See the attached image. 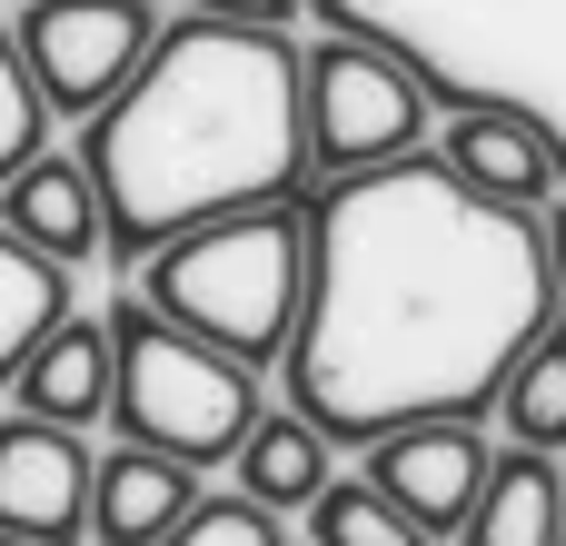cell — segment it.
Masks as SVG:
<instances>
[{
    "label": "cell",
    "mask_w": 566,
    "mask_h": 546,
    "mask_svg": "<svg viewBox=\"0 0 566 546\" xmlns=\"http://www.w3.org/2000/svg\"><path fill=\"white\" fill-rule=\"evenodd\" d=\"M298 219L308 288L289 328V418L328 448H378L438 418L478 428L507 368L566 318L537 209L458 189L438 149L318 179Z\"/></svg>",
    "instance_id": "6da1fadb"
},
{
    "label": "cell",
    "mask_w": 566,
    "mask_h": 546,
    "mask_svg": "<svg viewBox=\"0 0 566 546\" xmlns=\"http://www.w3.org/2000/svg\"><path fill=\"white\" fill-rule=\"evenodd\" d=\"M80 179L99 209V259H149L159 239L269 209L308 189L298 40L239 20H159L149 60L109 109H90Z\"/></svg>",
    "instance_id": "7a4b0ae2"
},
{
    "label": "cell",
    "mask_w": 566,
    "mask_h": 546,
    "mask_svg": "<svg viewBox=\"0 0 566 546\" xmlns=\"http://www.w3.org/2000/svg\"><path fill=\"white\" fill-rule=\"evenodd\" d=\"M139 308L239 368H269L289 358V328H298V288H308V219L298 199H269V209H229V219H199L179 239H159L139 259Z\"/></svg>",
    "instance_id": "3957f363"
},
{
    "label": "cell",
    "mask_w": 566,
    "mask_h": 546,
    "mask_svg": "<svg viewBox=\"0 0 566 546\" xmlns=\"http://www.w3.org/2000/svg\"><path fill=\"white\" fill-rule=\"evenodd\" d=\"M99 338H109V408L99 418H119V448H149L189 477L239 458V438L259 428V368L159 328L139 298H119L99 318Z\"/></svg>",
    "instance_id": "277c9868"
},
{
    "label": "cell",
    "mask_w": 566,
    "mask_h": 546,
    "mask_svg": "<svg viewBox=\"0 0 566 546\" xmlns=\"http://www.w3.org/2000/svg\"><path fill=\"white\" fill-rule=\"evenodd\" d=\"M298 119H308V179H348V169H388L428 149V90L378 40L298 50Z\"/></svg>",
    "instance_id": "5b68a950"
},
{
    "label": "cell",
    "mask_w": 566,
    "mask_h": 546,
    "mask_svg": "<svg viewBox=\"0 0 566 546\" xmlns=\"http://www.w3.org/2000/svg\"><path fill=\"white\" fill-rule=\"evenodd\" d=\"M159 40V10L149 0H30L10 20V50L40 90V109H109L129 90V70L149 60Z\"/></svg>",
    "instance_id": "8992f818"
},
{
    "label": "cell",
    "mask_w": 566,
    "mask_h": 546,
    "mask_svg": "<svg viewBox=\"0 0 566 546\" xmlns=\"http://www.w3.org/2000/svg\"><path fill=\"white\" fill-rule=\"evenodd\" d=\"M488 438L468 428V418H438V428H398V438H378L368 448V487L418 527V537H458L468 527V507H478V487H488Z\"/></svg>",
    "instance_id": "52a82bcc"
},
{
    "label": "cell",
    "mask_w": 566,
    "mask_h": 546,
    "mask_svg": "<svg viewBox=\"0 0 566 546\" xmlns=\"http://www.w3.org/2000/svg\"><path fill=\"white\" fill-rule=\"evenodd\" d=\"M80 507H90V438L80 428L10 418L0 428V537L80 546Z\"/></svg>",
    "instance_id": "ba28073f"
},
{
    "label": "cell",
    "mask_w": 566,
    "mask_h": 546,
    "mask_svg": "<svg viewBox=\"0 0 566 546\" xmlns=\"http://www.w3.org/2000/svg\"><path fill=\"white\" fill-rule=\"evenodd\" d=\"M199 507V477L149 458V448H119V458H90V507H80V546H159L179 517Z\"/></svg>",
    "instance_id": "9c48e42d"
},
{
    "label": "cell",
    "mask_w": 566,
    "mask_h": 546,
    "mask_svg": "<svg viewBox=\"0 0 566 546\" xmlns=\"http://www.w3.org/2000/svg\"><path fill=\"white\" fill-rule=\"evenodd\" d=\"M438 169L478 199H507V209H537L557 189V149L517 119V109H458L438 129Z\"/></svg>",
    "instance_id": "30bf717a"
},
{
    "label": "cell",
    "mask_w": 566,
    "mask_h": 546,
    "mask_svg": "<svg viewBox=\"0 0 566 546\" xmlns=\"http://www.w3.org/2000/svg\"><path fill=\"white\" fill-rule=\"evenodd\" d=\"M0 229L20 239V249H40L50 269H80V259H99V209H90V179H80V159H20L10 179H0Z\"/></svg>",
    "instance_id": "8fae6325"
},
{
    "label": "cell",
    "mask_w": 566,
    "mask_h": 546,
    "mask_svg": "<svg viewBox=\"0 0 566 546\" xmlns=\"http://www.w3.org/2000/svg\"><path fill=\"white\" fill-rule=\"evenodd\" d=\"M20 418H40V428H90L99 408H109V338H99V318H60L30 358H20Z\"/></svg>",
    "instance_id": "7c38bea8"
},
{
    "label": "cell",
    "mask_w": 566,
    "mask_h": 546,
    "mask_svg": "<svg viewBox=\"0 0 566 546\" xmlns=\"http://www.w3.org/2000/svg\"><path fill=\"white\" fill-rule=\"evenodd\" d=\"M557 468L547 458H527V448H497L488 458V487H478V507H468V527L458 546H557Z\"/></svg>",
    "instance_id": "4fadbf2b"
},
{
    "label": "cell",
    "mask_w": 566,
    "mask_h": 546,
    "mask_svg": "<svg viewBox=\"0 0 566 546\" xmlns=\"http://www.w3.org/2000/svg\"><path fill=\"white\" fill-rule=\"evenodd\" d=\"M229 468H239V497L279 517V507H308V497L328 487V438H318L308 418H289V408H279V418L259 408V428L239 438Z\"/></svg>",
    "instance_id": "5bb4252c"
},
{
    "label": "cell",
    "mask_w": 566,
    "mask_h": 546,
    "mask_svg": "<svg viewBox=\"0 0 566 546\" xmlns=\"http://www.w3.org/2000/svg\"><path fill=\"white\" fill-rule=\"evenodd\" d=\"M60 318H70V269H50L40 249H20V239L0 229V388L20 378V358H30Z\"/></svg>",
    "instance_id": "9a60e30c"
},
{
    "label": "cell",
    "mask_w": 566,
    "mask_h": 546,
    "mask_svg": "<svg viewBox=\"0 0 566 546\" xmlns=\"http://www.w3.org/2000/svg\"><path fill=\"white\" fill-rule=\"evenodd\" d=\"M488 418H497L507 448H527V458L566 448V328H547V338L507 368V388L488 398Z\"/></svg>",
    "instance_id": "2e32d148"
},
{
    "label": "cell",
    "mask_w": 566,
    "mask_h": 546,
    "mask_svg": "<svg viewBox=\"0 0 566 546\" xmlns=\"http://www.w3.org/2000/svg\"><path fill=\"white\" fill-rule=\"evenodd\" d=\"M308 537H318V546H428L378 487H368V477H328V487L308 497Z\"/></svg>",
    "instance_id": "e0dca14e"
},
{
    "label": "cell",
    "mask_w": 566,
    "mask_h": 546,
    "mask_svg": "<svg viewBox=\"0 0 566 546\" xmlns=\"http://www.w3.org/2000/svg\"><path fill=\"white\" fill-rule=\"evenodd\" d=\"M40 129H50V109H40L20 50H10V30H0V179H10L20 159H40Z\"/></svg>",
    "instance_id": "ac0fdd59"
},
{
    "label": "cell",
    "mask_w": 566,
    "mask_h": 546,
    "mask_svg": "<svg viewBox=\"0 0 566 546\" xmlns=\"http://www.w3.org/2000/svg\"><path fill=\"white\" fill-rule=\"evenodd\" d=\"M159 546H279V517L249 507V497H199Z\"/></svg>",
    "instance_id": "d6986e66"
},
{
    "label": "cell",
    "mask_w": 566,
    "mask_h": 546,
    "mask_svg": "<svg viewBox=\"0 0 566 546\" xmlns=\"http://www.w3.org/2000/svg\"><path fill=\"white\" fill-rule=\"evenodd\" d=\"M199 20H239V30H289L298 20V0H189Z\"/></svg>",
    "instance_id": "ffe728a7"
},
{
    "label": "cell",
    "mask_w": 566,
    "mask_h": 546,
    "mask_svg": "<svg viewBox=\"0 0 566 546\" xmlns=\"http://www.w3.org/2000/svg\"><path fill=\"white\" fill-rule=\"evenodd\" d=\"M537 239H547V279H557V308H566V199L537 219Z\"/></svg>",
    "instance_id": "44dd1931"
},
{
    "label": "cell",
    "mask_w": 566,
    "mask_h": 546,
    "mask_svg": "<svg viewBox=\"0 0 566 546\" xmlns=\"http://www.w3.org/2000/svg\"><path fill=\"white\" fill-rule=\"evenodd\" d=\"M557 546H566V487H557Z\"/></svg>",
    "instance_id": "7402d4cb"
},
{
    "label": "cell",
    "mask_w": 566,
    "mask_h": 546,
    "mask_svg": "<svg viewBox=\"0 0 566 546\" xmlns=\"http://www.w3.org/2000/svg\"><path fill=\"white\" fill-rule=\"evenodd\" d=\"M0 546H20V537H0Z\"/></svg>",
    "instance_id": "603a6c76"
}]
</instances>
